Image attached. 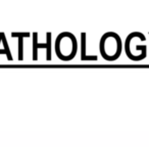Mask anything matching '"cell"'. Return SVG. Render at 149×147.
Listing matches in <instances>:
<instances>
[{"label":"cell","mask_w":149,"mask_h":147,"mask_svg":"<svg viewBox=\"0 0 149 147\" xmlns=\"http://www.w3.org/2000/svg\"><path fill=\"white\" fill-rule=\"evenodd\" d=\"M13 37L19 38V59L22 60L24 58V37H29L30 33L26 32V33H11Z\"/></svg>","instance_id":"52a82bcc"},{"label":"cell","mask_w":149,"mask_h":147,"mask_svg":"<svg viewBox=\"0 0 149 147\" xmlns=\"http://www.w3.org/2000/svg\"><path fill=\"white\" fill-rule=\"evenodd\" d=\"M51 37L52 34L50 32L46 33V43H38L37 38H38V33H34L33 34V59L36 60L37 59V50L38 48H46V59L47 60H51Z\"/></svg>","instance_id":"277c9868"},{"label":"cell","mask_w":149,"mask_h":147,"mask_svg":"<svg viewBox=\"0 0 149 147\" xmlns=\"http://www.w3.org/2000/svg\"><path fill=\"white\" fill-rule=\"evenodd\" d=\"M143 41H145V36L139 32H133L127 37L125 50L130 59L141 60L146 57L147 46L142 43Z\"/></svg>","instance_id":"3957f363"},{"label":"cell","mask_w":149,"mask_h":147,"mask_svg":"<svg viewBox=\"0 0 149 147\" xmlns=\"http://www.w3.org/2000/svg\"><path fill=\"white\" fill-rule=\"evenodd\" d=\"M96 55H87L86 54V33L81 34V60H97Z\"/></svg>","instance_id":"8992f818"},{"label":"cell","mask_w":149,"mask_h":147,"mask_svg":"<svg viewBox=\"0 0 149 147\" xmlns=\"http://www.w3.org/2000/svg\"><path fill=\"white\" fill-rule=\"evenodd\" d=\"M78 50L77 39L70 32H62L55 41V53L61 60H70L76 56Z\"/></svg>","instance_id":"7a4b0ae2"},{"label":"cell","mask_w":149,"mask_h":147,"mask_svg":"<svg viewBox=\"0 0 149 147\" xmlns=\"http://www.w3.org/2000/svg\"><path fill=\"white\" fill-rule=\"evenodd\" d=\"M0 54H5L9 60H13V55H11L10 49H9V45L3 32H0Z\"/></svg>","instance_id":"5b68a950"},{"label":"cell","mask_w":149,"mask_h":147,"mask_svg":"<svg viewBox=\"0 0 149 147\" xmlns=\"http://www.w3.org/2000/svg\"><path fill=\"white\" fill-rule=\"evenodd\" d=\"M100 53L106 60H116L122 53L123 44L120 37L114 32H107L100 39Z\"/></svg>","instance_id":"6da1fadb"}]
</instances>
